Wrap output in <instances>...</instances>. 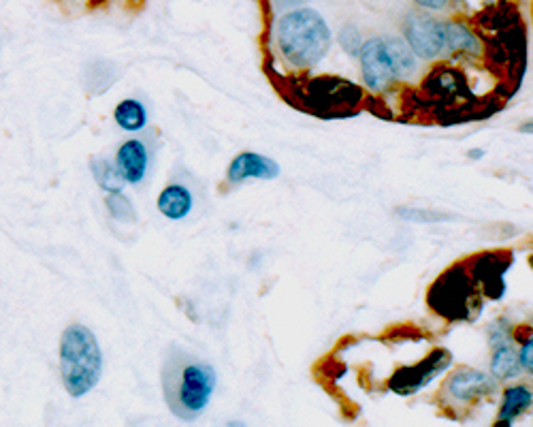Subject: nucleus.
Segmentation results:
<instances>
[{
  "mask_svg": "<svg viewBox=\"0 0 533 427\" xmlns=\"http://www.w3.org/2000/svg\"><path fill=\"white\" fill-rule=\"evenodd\" d=\"M218 387L216 370L186 351H171L163 366V393L171 413L182 421L199 419Z\"/></svg>",
  "mask_w": 533,
  "mask_h": 427,
  "instance_id": "f257e3e1",
  "label": "nucleus"
},
{
  "mask_svg": "<svg viewBox=\"0 0 533 427\" xmlns=\"http://www.w3.org/2000/svg\"><path fill=\"white\" fill-rule=\"evenodd\" d=\"M333 33L316 9L299 7L284 13L276 24V47L295 69H312L327 58Z\"/></svg>",
  "mask_w": 533,
  "mask_h": 427,
  "instance_id": "f03ea898",
  "label": "nucleus"
},
{
  "mask_svg": "<svg viewBox=\"0 0 533 427\" xmlns=\"http://www.w3.org/2000/svg\"><path fill=\"white\" fill-rule=\"evenodd\" d=\"M60 374L73 398H84L101 381L103 353L96 336L84 325H71L60 338Z\"/></svg>",
  "mask_w": 533,
  "mask_h": 427,
  "instance_id": "7ed1b4c3",
  "label": "nucleus"
},
{
  "mask_svg": "<svg viewBox=\"0 0 533 427\" xmlns=\"http://www.w3.org/2000/svg\"><path fill=\"white\" fill-rule=\"evenodd\" d=\"M429 308L446 321H472L482 312V293L465 265L450 267L431 284Z\"/></svg>",
  "mask_w": 533,
  "mask_h": 427,
  "instance_id": "20e7f679",
  "label": "nucleus"
},
{
  "mask_svg": "<svg viewBox=\"0 0 533 427\" xmlns=\"http://www.w3.org/2000/svg\"><path fill=\"white\" fill-rule=\"evenodd\" d=\"M452 353L448 349H433L427 357H423L412 366L399 368L389 378V389L401 398H412L418 391L427 389L431 383L438 381L452 368Z\"/></svg>",
  "mask_w": 533,
  "mask_h": 427,
  "instance_id": "39448f33",
  "label": "nucleus"
},
{
  "mask_svg": "<svg viewBox=\"0 0 533 427\" xmlns=\"http://www.w3.org/2000/svg\"><path fill=\"white\" fill-rule=\"evenodd\" d=\"M499 391V383L491 372H482L476 368H459L450 372L444 383V398L450 404L470 406L484 398H491Z\"/></svg>",
  "mask_w": 533,
  "mask_h": 427,
  "instance_id": "423d86ee",
  "label": "nucleus"
},
{
  "mask_svg": "<svg viewBox=\"0 0 533 427\" xmlns=\"http://www.w3.org/2000/svg\"><path fill=\"white\" fill-rule=\"evenodd\" d=\"M359 67L363 75V84L374 92L382 94L397 82V71L393 67V60L386 50L384 37L363 41L359 50Z\"/></svg>",
  "mask_w": 533,
  "mask_h": 427,
  "instance_id": "0eeeda50",
  "label": "nucleus"
},
{
  "mask_svg": "<svg viewBox=\"0 0 533 427\" xmlns=\"http://www.w3.org/2000/svg\"><path fill=\"white\" fill-rule=\"evenodd\" d=\"M442 24L433 20L427 13H410L403 22V39L410 45V50L421 60H435L444 54L442 41Z\"/></svg>",
  "mask_w": 533,
  "mask_h": 427,
  "instance_id": "6e6552de",
  "label": "nucleus"
},
{
  "mask_svg": "<svg viewBox=\"0 0 533 427\" xmlns=\"http://www.w3.org/2000/svg\"><path fill=\"white\" fill-rule=\"evenodd\" d=\"M508 267L510 261H506L502 255H480L472 259V265H467V272H470L484 297L499 302L506 293Z\"/></svg>",
  "mask_w": 533,
  "mask_h": 427,
  "instance_id": "1a4fd4ad",
  "label": "nucleus"
},
{
  "mask_svg": "<svg viewBox=\"0 0 533 427\" xmlns=\"http://www.w3.org/2000/svg\"><path fill=\"white\" fill-rule=\"evenodd\" d=\"M282 176V167L273 158L258 154V152H239L229 169H226V182L229 184H244L250 180H278Z\"/></svg>",
  "mask_w": 533,
  "mask_h": 427,
  "instance_id": "9d476101",
  "label": "nucleus"
},
{
  "mask_svg": "<svg viewBox=\"0 0 533 427\" xmlns=\"http://www.w3.org/2000/svg\"><path fill=\"white\" fill-rule=\"evenodd\" d=\"M116 167L126 184H141L150 169V152L145 141L128 139L116 154Z\"/></svg>",
  "mask_w": 533,
  "mask_h": 427,
  "instance_id": "9b49d317",
  "label": "nucleus"
},
{
  "mask_svg": "<svg viewBox=\"0 0 533 427\" xmlns=\"http://www.w3.org/2000/svg\"><path fill=\"white\" fill-rule=\"evenodd\" d=\"M533 408V389L525 383L508 385L499 402L495 425H514L525 413Z\"/></svg>",
  "mask_w": 533,
  "mask_h": 427,
  "instance_id": "f8f14e48",
  "label": "nucleus"
},
{
  "mask_svg": "<svg viewBox=\"0 0 533 427\" xmlns=\"http://www.w3.org/2000/svg\"><path fill=\"white\" fill-rule=\"evenodd\" d=\"M192 205H195V197L184 184H169L158 195V212L169 220H184L192 212Z\"/></svg>",
  "mask_w": 533,
  "mask_h": 427,
  "instance_id": "ddd939ff",
  "label": "nucleus"
},
{
  "mask_svg": "<svg viewBox=\"0 0 533 427\" xmlns=\"http://www.w3.org/2000/svg\"><path fill=\"white\" fill-rule=\"evenodd\" d=\"M491 376L497 383H512L523 374L521 359H519V349H516L514 342L495 346L491 355Z\"/></svg>",
  "mask_w": 533,
  "mask_h": 427,
  "instance_id": "4468645a",
  "label": "nucleus"
},
{
  "mask_svg": "<svg viewBox=\"0 0 533 427\" xmlns=\"http://www.w3.org/2000/svg\"><path fill=\"white\" fill-rule=\"evenodd\" d=\"M442 41H444V54H478L480 43L470 28L457 24V22H444L442 24Z\"/></svg>",
  "mask_w": 533,
  "mask_h": 427,
  "instance_id": "2eb2a0df",
  "label": "nucleus"
},
{
  "mask_svg": "<svg viewBox=\"0 0 533 427\" xmlns=\"http://www.w3.org/2000/svg\"><path fill=\"white\" fill-rule=\"evenodd\" d=\"M386 41V50H389V56L393 60V67L397 71L399 79H408L418 71V60L416 54L410 50V45L406 39L401 37H384Z\"/></svg>",
  "mask_w": 533,
  "mask_h": 427,
  "instance_id": "dca6fc26",
  "label": "nucleus"
},
{
  "mask_svg": "<svg viewBox=\"0 0 533 427\" xmlns=\"http://www.w3.org/2000/svg\"><path fill=\"white\" fill-rule=\"evenodd\" d=\"M113 118H116V124L122 131L139 133L145 129V124H148V109L137 99H126L116 105Z\"/></svg>",
  "mask_w": 533,
  "mask_h": 427,
  "instance_id": "f3484780",
  "label": "nucleus"
},
{
  "mask_svg": "<svg viewBox=\"0 0 533 427\" xmlns=\"http://www.w3.org/2000/svg\"><path fill=\"white\" fill-rule=\"evenodd\" d=\"M90 169H92V176H94L96 184H99L103 191H107V193H122V186L126 182L122 180L118 167L113 165V163H109L107 158H92Z\"/></svg>",
  "mask_w": 533,
  "mask_h": 427,
  "instance_id": "a211bd4d",
  "label": "nucleus"
},
{
  "mask_svg": "<svg viewBox=\"0 0 533 427\" xmlns=\"http://www.w3.org/2000/svg\"><path fill=\"white\" fill-rule=\"evenodd\" d=\"M105 205H107L109 214L116 220H120V223H135L137 220L133 201L124 197L122 193H109V197L105 199Z\"/></svg>",
  "mask_w": 533,
  "mask_h": 427,
  "instance_id": "6ab92c4d",
  "label": "nucleus"
},
{
  "mask_svg": "<svg viewBox=\"0 0 533 427\" xmlns=\"http://www.w3.org/2000/svg\"><path fill=\"white\" fill-rule=\"evenodd\" d=\"M512 334H514V325L506 319V316H499V319H495L489 325V329H487L489 346H491V349H495V346H502V344L514 342Z\"/></svg>",
  "mask_w": 533,
  "mask_h": 427,
  "instance_id": "aec40b11",
  "label": "nucleus"
},
{
  "mask_svg": "<svg viewBox=\"0 0 533 427\" xmlns=\"http://www.w3.org/2000/svg\"><path fill=\"white\" fill-rule=\"evenodd\" d=\"M514 344H519V359H521V368L525 374L533 376V331L525 329V334L521 336L519 331L514 329Z\"/></svg>",
  "mask_w": 533,
  "mask_h": 427,
  "instance_id": "412c9836",
  "label": "nucleus"
},
{
  "mask_svg": "<svg viewBox=\"0 0 533 427\" xmlns=\"http://www.w3.org/2000/svg\"><path fill=\"white\" fill-rule=\"evenodd\" d=\"M339 45L344 47V52L350 54V56H359V50L363 45V37L361 33L354 26H344L342 30H339Z\"/></svg>",
  "mask_w": 533,
  "mask_h": 427,
  "instance_id": "4be33fe9",
  "label": "nucleus"
},
{
  "mask_svg": "<svg viewBox=\"0 0 533 427\" xmlns=\"http://www.w3.org/2000/svg\"><path fill=\"white\" fill-rule=\"evenodd\" d=\"M414 3L421 7V9H429V11H444L452 5V0H414Z\"/></svg>",
  "mask_w": 533,
  "mask_h": 427,
  "instance_id": "5701e85b",
  "label": "nucleus"
},
{
  "mask_svg": "<svg viewBox=\"0 0 533 427\" xmlns=\"http://www.w3.org/2000/svg\"><path fill=\"white\" fill-rule=\"evenodd\" d=\"M519 133H523V135H533V118L527 120V122H523V124L519 126Z\"/></svg>",
  "mask_w": 533,
  "mask_h": 427,
  "instance_id": "b1692460",
  "label": "nucleus"
},
{
  "mask_svg": "<svg viewBox=\"0 0 533 427\" xmlns=\"http://www.w3.org/2000/svg\"><path fill=\"white\" fill-rule=\"evenodd\" d=\"M467 158H470V161H480V158H484V150L472 148L470 152H467Z\"/></svg>",
  "mask_w": 533,
  "mask_h": 427,
  "instance_id": "393cba45",
  "label": "nucleus"
},
{
  "mask_svg": "<svg viewBox=\"0 0 533 427\" xmlns=\"http://www.w3.org/2000/svg\"><path fill=\"white\" fill-rule=\"evenodd\" d=\"M531 331H533V325H531Z\"/></svg>",
  "mask_w": 533,
  "mask_h": 427,
  "instance_id": "a878e982",
  "label": "nucleus"
}]
</instances>
